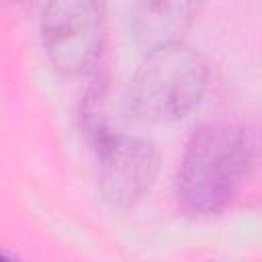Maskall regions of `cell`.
<instances>
[{
	"instance_id": "cell-1",
	"label": "cell",
	"mask_w": 262,
	"mask_h": 262,
	"mask_svg": "<svg viewBox=\"0 0 262 262\" xmlns=\"http://www.w3.org/2000/svg\"><path fill=\"white\" fill-rule=\"evenodd\" d=\"M250 164L252 143L244 129L229 123L196 129L180 160L178 203L192 215L221 211L244 182Z\"/></svg>"
},
{
	"instance_id": "cell-2",
	"label": "cell",
	"mask_w": 262,
	"mask_h": 262,
	"mask_svg": "<svg viewBox=\"0 0 262 262\" xmlns=\"http://www.w3.org/2000/svg\"><path fill=\"white\" fill-rule=\"evenodd\" d=\"M209 68L199 51L172 43L147 53L129 86V104L137 119L170 123L188 115L207 90Z\"/></svg>"
},
{
	"instance_id": "cell-5",
	"label": "cell",
	"mask_w": 262,
	"mask_h": 262,
	"mask_svg": "<svg viewBox=\"0 0 262 262\" xmlns=\"http://www.w3.org/2000/svg\"><path fill=\"white\" fill-rule=\"evenodd\" d=\"M199 8L194 2H139L131 6V31L147 51L180 43Z\"/></svg>"
},
{
	"instance_id": "cell-4",
	"label": "cell",
	"mask_w": 262,
	"mask_h": 262,
	"mask_svg": "<svg viewBox=\"0 0 262 262\" xmlns=\"http://www.w3.org/2000/svg\"><path fill=\"white\" fill-rule=\"evenodd\" d=\"M160 158L154 143L131 135H104L98 151V186L102 199L129 209L151 188Z\"/></svg>"
},
{
	"instance_id": "cell-3",
	"label": "cell",
	"mask_w": 262,
	"mask_h": 262,
	"mask_svg": "<svg viewBox=\"0 0 262 262\" xmlns=\"http://www.w3.org/2000/svg\"><path fill=\"white\" fill-rule=\"evenodd\" d=\"M104 31L102 6L90 0H55L41 12V37L47 57L61 74L76 76L92 68Z\"/></svg>"
},
{
	"instance_id": "cell-6",
	"label": "cell",
	"mask_w": 262,
	"mask_h": 262,
	"mask_svg": "<svg viewBox=\"0 0 262 262\" xmlns=\"http://www.w3.org/2000/svg\"><path fill=\"white\" fill-rule=\"evenodd\" d=\"M2 262H16V260H10V258L4 254V256H2Z\"/></svg>"
}]
</instances>
